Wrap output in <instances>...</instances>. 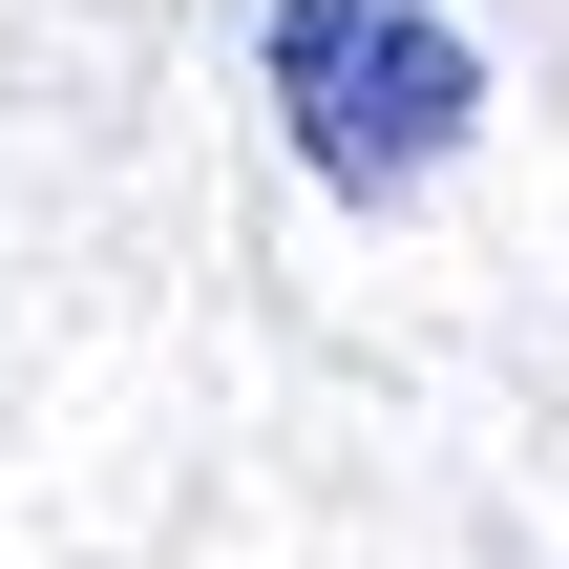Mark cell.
Listing matches in <instances>:
<instances>
[{
    "label": "cell",
    "mask_w": 569,
    "mask_h": 569,
    "mask_svg": "<svg viewBox=\"0 0 569 569\" xmlns=\"http://www.w3.org/2000/svg\"><path fill=\"white\" fill-rule=\"evenodd\" d=\"M253 63H274L296 169H317V190H359V211L443 190V169H465V127H486V42H465L443 0H274V21H253Z\"/></svg>",
    "instance_id": "obj_1"
}]
</instances>
